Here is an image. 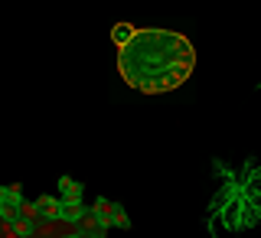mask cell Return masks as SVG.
<instances>
[{
  "mask_svg": "<svg viewBox=\"0 0 261 238\" xmlns=\"http://www.w3.org/2000/svg\"><path fill=\"white\" fill-rule=\"evenodd\" d=\"M20 186H10V190H0V222H10V219L20 216Z\"/></svg>",
  "mask_w": 261,
  "mask_h": 238,
  "instance_id": "cell-2",
  "label": "cell"
},
{
  "mask_svg": "<svg viewBox=\"0 0 261 238\" xmlns=\"http://www.w3.org/2000/svg\"><path fill=\"white\" fill-rule=\"evenodd\" d=\"M196 65V49L173 30H134L118 46V69L130 88L144 95H163L179 88Z\"/></svg>",
  "mask_w": 261,
  "mask_h": 238,
  "instance_id": "cell-1",
  "label": "cell"
},
{
  "mask_svg": "<svg viewBox=\"0 0 261 238\" xmlns=\"http://www.w3.org/2000/svg\"><path fill=\"white\" fill-rule=\"evenodd\" d=\"M130 33H134V27H127V23H121V27H114V46L127 43V39H130Z\"/></svg>",
  "mask_w": 261,
  "mask_h": 238,
  "instance_id": "cell-6",
  "label": "cell"
},
{
  "mask_svg": "<svg viewBox=\"0 0 261 238\" xmlns=\"http://www.w3.org/2000/svg\"><path fill=\"white\" fill-rule=\"evenodd\" d=\"M20 216H27V219H39V216H36V202L20 199Z\"/></svg>",
  "mask_w": 261,
  "mask_h": 238,
  "instance_id": "cell-7",
  "label": "cell"
},
{
  "mask_svg": "<svg viewBox=\"0 0 261 238\" xmlns=\"http://www.w3.org/2000/svg\"><path fill=\"white\" fill-rule=\"evenodd\" d=\"M85 206H82V199H62V212H59V222H82V216H85Z\"/></svg>",
  "mask_w": 261,
  "mask_h": 238,
  "instance_id": "cell-4",
  "label": "cell"
},
{
  "mask_svg": "<svg viewBox=\"0 0 261 238\" xmlns=\"http://www.w3.org/2000/svg\"><path fill=\"white\" fill-rule=\"evenodd\" d=\"M79 196H82V186L72 183V179H62V196L59 199H79Z\"/></svg>",
  "mask_w": 261,
  "mask_h": 238,
  "instance_id": "cell-5",
  "label": "cell"
},
{
  "mask_svg": "<svg viewBox=\"0 0 261 238\" xmlns=\"http://www.w3.org/2000/svg\"><path fill=\"white\" fill-rule=\"evenodd\" d=\"M59 212H62V199L56 196H39L36 199V216L46 219V222H59Z\"/></svg>",
  "mask_w": 261,
  "mask_h": 238,
  "instance_id": "cell-3",
  "label": "cell"
}]
</instances>
